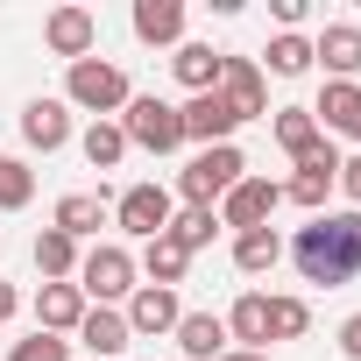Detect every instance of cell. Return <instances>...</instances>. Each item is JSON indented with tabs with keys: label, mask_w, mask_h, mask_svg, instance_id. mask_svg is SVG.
Listing matches in <instances>:
<instances>
[{
	"label": "cell",
	"mask_w": 361,
	"mask_h": 361,
	"mask_svg": "<svg viewBox=\"0 0 361 361\" xmlns=\"http://www.w3.org/2000/svg\"><path fill=\"white\" fill-rule=\"evenodd\" d=\"M78 319H85L78 283H43L36 290V333H78Z\"/></svg>",
	"instance_id": "e0dca14e"
},
{
	"label": "cell",
	"mask_w": 361,
	"mask_h": 361,
	"mask_svg": "<svg viewBox=\"0 0 361 361\" xmlns=\"http://www.w3.org/2000/svg\"><path fill=\"white\" fill-rule=\"evenodd\" d=\"M312 121H319L326 135H347V142H361V85H354V78H326V92H319Z\"/></svg>",
	"instance_id": "30bf717a"
},
{
	"label": "cell",
	"mask_w": 361,
	"mask_h": 361,
	"mask_svg": "<svg viewBox=\"0 0 361 361\" xmlns=\"http://www.w3.org/2000/svg\"><path fill=\"white\" fill-rule=\"evenodd\" d=\"M78 149H85L92 170H114V163L128 156V135H121V121H92V128L78 135Z\"/></svg>",
	"instance_id": "83f0119b"
},
{
	"label": "cell",
	"mask_w": 361,
	"mask_h": 361,
	"mask_svg": "<svg viewBox=\"0 0 361 361\" xmlns=\"http://www.w3.org/2000/svg\"><path fill=\"white\" fill-rule=\"evenodd\" d=\"M177 319H185V305H177V290L135 283V298H128V333H177Z\"/></svg>",
	"instance_id": "7c38bea8"
},
{
	"label": "cell",
	"mask_w": 361,
	"mask_h": 361,
	"mask_svg": "<svg viewBox=\"0 0 361 361\" xmlns=\"http://www.w3.org/2000/svg\"><path fill=\"white\" fill-rule=\"evenodd\" d=\"M22 142L43 149V156L64 149V142H71V106H64V99H29V106H22Z\"/></svg>",
	"instance_id": "9a60e30c"
},
{
	"label": "cell",
	"mask_w": 361,
	"mask_h": 361,
	"mask_svg": "<svg viewBox=\"0 0 361 361\" xmlns=\"http://www.w3.org/2000/svg\"><path fill=\"white\" fill-rule=\"evenodd\" d=\"M156 290H177V283H185V269H192V255L185 248H177L170 234H156V241H142V262H135Z\"/></svg>",
	"instance_id": "ffe728a7"
},
{
	"label": "cell",
	"mask_w": 361,
	"mask_h": 361,
	"mask_svg": "<svg viewBox=\"0 0 361 361\" xmlns=\"http://www.w3.org/2000/svg\"><path fill=\"white\" fill-rule=\"evenodd\" d=\"M220 361H269V354H248V347H227Z\"/></svg>",
	"instance_id": "d590c367"
},
{
	"label": "cell",
	"mask_w": 361,
	"mask_h": 361,
	"mask_svg": "<svg viewBox=\"0 0 361 361\" xmlns=\"http://www.w3.org/2000/svg\"><path fill=\"white\" fill-rule=\"evenodd\" d=\"M78 290L85 298H99V305H114V298H135V255L128 248H92V255H78Z\"/></svg>",
	"instance_id": "5b68a950"
},
{
	"label": "cell",
	"mask_w": 361,
	"mask_h": 361,
	"mask_svg": "<svg viewBox=\"0 0 361 361\" xmlns=\"http://www.w3.org/2000/svg\"><path fill=\"white\" fill-rule=\"evenodd\" d=\"M92 36H99V22L85 15V8H57L50 22H43V43L64 57V64H78V57H92Z\"/></svg>",
	"instance_id": "5bb4252c"
},
{
	"label": "cell",
	"mask_w": 361,
	"mask_h": 361,
	"mask_svg": "<svg viewBox=\"0 0 361 361\" xmlns=\"http://www.w3.org/2000/svg\"><path fill=\"white\" fill-rule=\"evenodd\" d=\"M241 149L234 142H213V149H199L185 170H177V192H185V206H220L234 185H241Z\"/></svg>",
	"instance_id": "3957f363"
},
{
	"label": "cell",
	"mask_w": 361,
	"mask_h": 361,
	"mask_svg": "<svg viewBox=\"0 0 361 361\" xmlns=\"http://www.w3.org/2000/svg\"><path fill=\"white\" fill-rule=\"evenodd\" d=\"M135 333H128V312H114V305H92L85 319H78V347H92V354H121Z\"/></svg>",
	"instance_id": "7402d4cb"
},
{
	"label": "cell",
	"mask_w": 361,
	"mask_h": 361,
	"mask_svg": "<svg viewBox=\"0 0 361 361\" xmlns=\"http://www.w3.org/2000/svg\"><path fill=\"white\" fill-rule=\"evenodd\" d=\"M135 36L142 43H185V0H135Z\"/></svg>",
	"instance_id": "44dd1931"
},
{
	"label": "cell",
	"mask_w": 361,
	"mask_h": 361,
	"mask_svg": "<svg viewBox=\"0 0 361 361\" xmlns=\"http://www.w3.org/2000/svg\"><path fill=\"white\" fill-rule=\"evenodd\" d=\"M269 71H276V78H305V71H312V43H305V36H276V43H269Z\"/></svg>",
	"instance_id": "f546056e"
},
{
	"label": "cell",
	"mask_w": 361,
	"mask_h": 361,
	"mask_svg": "<svg viewBox=\"0 0 361 361\" xmlns=\"http://www.w3.org/2000/svg\"><path fill=\"white\" fill-rule=\"evenodd\" d=\"M15 312H22V298H15V283H8V276H0V326H8Z\"/></svg>",
	"instance_id": "e575fe53"
},
{
	"label": "cell",
	"mask_w": 361,
	"mask_h": 361,
	"mask_svg": "<svg viewBox=\"0 0 361 361\" xmlns=\"http://www.w3.org/2000/svg\"><path fill=\"white\" fill-rule=\"evenodd\" d=\"M276 262H283V241H276L269 227L234 234V269H241V276H262V269H276Z\"/></svg>",
	"instance_id": "4316f807"
},
{
	"label": "cell",
	"mask_w": 361,
	"mask_h": 361,
	"mask_svg": "<svg viewBox=\"0 0 361 361\" xmlns=\"http://www.w3.org/2000/svg\"><path fill=\"white\" fill-rule=\"evenodd\" d=\"M283 206V185H269V177H241V185L220 199V227H234V234H255V227H269V213Z\"/></svg>",
	"instance_id": "8992f818"
},
{
	"label": "cell",
	"mask_w": 361,
	"mask_h": 361,
	"mask_svg": "<svg viewBox=\"0 0 361 361\" xmlns=\"http://www.w3.org/2000/svg\"><path fill=\"white\" fill-rule=\"evenodd\" d=\"M135 92H128V71L121 64H106V57H78L71 71H64V106H85L92 121H106V114H121Z\"/></svg>",
	"instance_id": "7a4b0ae2"
},
{
	"label": "cell",
	"mask_w": 361,
	"mask_h": 361,
	"mask_svg": "<svg viewBox=\"0 0 361 361\" xmlns=\"http://www.w3.org/2000/svg\"><path fill=\"white\" fill-rule=\"evenodd\" d=\"M312 326V305L305 298H269V340H298Z\"/></svg>",
	"instance_id": "4dcf8cb0"
},
{
	"label": "cell",
	"mask_w": 361,
	"mask_h": 361,
	"mask_svg": "<svg viewBox=\"0 0 361 361\" xmlns=\"http://www.w3.org/2000/svg\"><path fill=\"white\" fill-rule=\"evenodd\" d=\"M269 128H276V149H283L290 163H312V156H326V149H333V135L312 121V106H283Z\"/></svg>",
	"instance_id": "9c48e42d"
},
{
	"label": "cell",
	"mask_w": 361,
	"mask_h": 361,
	"mask_svg": "<svg viewBox=\"0 0 361 361\" xmlns=\"http://www.w3.org/2000/svg\"><path fill=\"white\" fill-rule=\"evenodd\" d=\"M36 199V170L22 156H0V213H22Z\"/></svg>",
	"instance_id": "f1b7e54d"
},
{
	"label": "cell",
	"mask_w": 361,
	"mask_h": 361,
	"mask_svg": "<svg viewBox=\"0 0 361 361\" xmlns=\"http://www.w3.org/2000/svg\"><path fill=\"white\" fill-rule=\"evenodd\" d=\"M227 340H241L248 354H262L269 347V298H234V312H227Z\"/></svg>",
	"instance_id": "603a6c76"
},
{
	"label": "cell",
	"mask_w": 361,
	"mask_h": 361,
	"mask_svg": "<svg viewBox=\"0 0 361 361\" xmlns=\"http://www.w3.org/2000/svg\"><path fill=\"white\" fill-rule=\"evenodd\" d=\"M177 114H185V142H206V149H213V142H227V135L241 128V121L227 114V99H220V92H192Z\"/></svg>",
	"instance_id": "4fadbf2b"
},
{
	"label": "cell",
	"mask_w": 361,
	"mask_h": 361,
	"mask_svg": "<svg viewBox=\"0 0 361 361\" xmlns=\"http://www.w3.org/2000/svg\"><path fill=\"white\" fill-rule=\"evenodd\" d=\"M340 192H347L354 213H361V156H340Z\"/></svg>",
	"instance_id": "d6a6232c"
},
{
	"label": "cell",
	"mask_w": 361,
	"mask_h": 361,
	"mask_svg": "<svg viewBox=\"0 0 361 361\" xmlns=\"http://www.w3.org/2000/svg\"><path fill=\"white\" fill-rule=\"evenodd\" d=\"M312 57H326L333 78H354V71H361V29H354V22H326L319 43H312Z\"/></svg>",
	"instance_id": "ac0fdd59"
},
{
	"label": "cell",
	"mask_w": 361,
	"mask_h": 361,
	"mask_svg": "<svg viewBox=\"0 0 361 361\" xmlns=\"http://www.w3.org/2000/svg\"><path fill=\"white\" fill-rule=\"evenodd\" d=\"M121 135H128V149L170 156V149H185V114H177L170 99H156V92H142V99L121 106Z\"/></svg>",
	"instance_id": "277c9868"
},
{
	"label": "cell",
	"mask_w": 361,
	"mask_h": 361,
	"mask_svg": "<svg viewBox=\"0 0 361 361\" xmlns=\"http://www.w3.org/2000/svg\"><path fill=\"white\" fill-rule=\"evenodd\" d=\"M36 269H43V283H71L78 276V241L57 234V227H43L36 234Z\"/></svg>",
	"instance_id": "cb8c5ba5"
},
{
	"label": "cell",
	"mask_w": 361,
	"mask_h": 361,
	"mask_svg": "<svg viewBox=\"0 0 361 361\" xmlns=\"http://www.w3.org/2000/svg\"><path fill=\"white\" fill-rule=\"evenodd\" d=\"M290 262L305 283H326V290L354 283L361 276V213H312V227H298V241H290Z\"/></svg>",
	"instance_id": "6da1fadb"
},
{
	"label": "cell",
	"mask_w": 361,
	"mask_h": 361,
	"mask_svg": "<svg viewBox=\"0 0 361 361\" xmlns=\"http://www.w3.org/2000/svg\"><path fill=\"white\" fill-rule=\"evenodd\" d=\"M114 220H121V234L156 241V234L170 227V192H163V185H128V192H121V206H114Z\"/></svg>",
	"instance_id": "ba28073f"
},
{
	"label": "cell",
	"mask_w": 361,
	"mask_h": 361,
	"mask_svg": "<svg viewBox=\"0 0 361 361\" xmlns=\"http://www.w3.org/2000/svg\"><path fill=\"white\" fill-rule=\"evenodd\" d=\"M213 92L227 99V114H234V121H255V114H269V85H262V64H255V57H227Z\"/></svg>",
	"instance_id": "52a82bcc"
},
{
	"label": "cell",
	"mask_w": 361,
	"mask_h": 361,
	"mask_svg": "<svg viewBox=\"0 0 361 361\" xmlns=\"http://www.w3.org/2000/svg\"><path fill=\"white\" fill-rule=\"evenodd\" d=\"M333 185H340V149H326V156H312V163H298V177L283 185V199L290 206H305V213H326V199H333Z\"/></svg>",
	"instance_id": "8fae6325"
},
{
	"label": "cell",
	"mask_w": 361,
	"mask_h": 361,
	"mask_svg": "<svg viewBox=\"0 0 361 361\" xmlns=\"http://www.w3.org/2000/svg\"><path fill=\"white\" fill-rule=\"evenodd\" d=\"M177 354L185 361H220L227 354V319L220 312H185L177 319Z\"/></svg>",
	"instance_id": "2e32d148"
},
{
	"label": "cell",
	"mask_w": 361,
	"mask_h": 361,
	"mask_svg": "<svg viewBox=\"0 0 361 361\" xmlns=\"http://www.w3.org/2000/svg\"><path fill=\"white\" fill-rule=\"evenodd\" d=\"M8 361H71V340L64 333H29V340H15Z\"/></svg>",
	"instance_id": "1f68e13d"
},
{
	"label": "cell",
	"mask_w": 361,
	"mask_h": 361,
	"mask_svg": "<svg viewBox=\"0 0 361 361\" xmlns=\"http://www.w3.org/2000/svg\"><path fill=\"white\" fill-rule=\"evenodd\" d=\"M99 220H106V192H71V199H57V234H99Z\"/></svg>",
	"instance_id": "d4e9b609"
},
{
	"label": "cell",
	"mask_w": 361,
	"mask_h": 361,
	"mask_svg": "<svg viewBox=\"0 0 361 361\" xmlns=\"http://www.w3.org/2000/svg\"><path fill=\"white\" fill-rule=\"evenodd\" d=\"M163 234L185 248V255H199V248L220 234V213H213V206H185V213H170V227H163Z\"/></svg>",
	"instance_id": "484cf974"
},
{
	"label": "cell",
	"mask_w": 361,
	"mask_h": 361,
	"mask_svg": "<svg viewBox=\"0 0 361 361\" xmlns=\"http://www.w3.org/2000/svg\"><path fill=\"white\" fill-rule=\"evenodd\" d=\"M340 347H347V361H361V312L340 326Z\"/></svg>",
	"instance_id": "836d02e7"
},
{
	"label": "cell",
	"mask_w": 361,
	"mask_h": 361,
	"mask_svg": "<svg viewBox=\"0 0 361 361\" xmlns=\"http://www.w3.org/2000/svg\"><path fill=\"white\" fill-rule=\"evenodd\" d=\"M220 50L213 43H177V57H170V71H177V85H185V92H213L220 85Z\"/></svg>",
	"instance_id": "d6986e66"
}]
</instances>
